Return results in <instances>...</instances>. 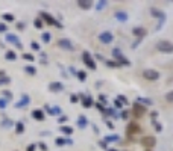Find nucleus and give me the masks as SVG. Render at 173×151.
<instances>
[{
  "label": "nucleus",
  "mask_w": 173,
  "mask_h": 151,
  "mask_svg": "<svg viewBox=\"0 0 173 151\" xmlns=\"http://www.w3.org/2000/svg\"><path fill=\"white\" fill-rule=\"evenodd\" d=\"M106 5H108V2H106V0H100V2H97L96 9H97V11H102L103 8H106Z\"/></svg>",
  "instance_id": "nucleus-32"
},
{
  "label": "nucleus",
  "mask_w": 173,
  "mask_h": 151,
  "mask_svg": "<svg viewBox=\"0 0 173 151\" xmlns=\"http://www.w3.org/2000/svg\"><path fill=\"white\" fill-rule=\"evenodd\" d=\"M156 50L161 51V53H173V42L166 41V39L158 41V42H156Z\"/></svg>",
  "instance_id": "nucleus-3"
},
{
  "label": "nucleus",
  "mask_w": 173,
  "mask_h": 151,
  "mask_svg": "<svg viewBox=\"0 0 173 151\" xmlns=\"http://www.w3.org/2000/svg\"><path fill=\"white\" fill-rule=\"evenodd\" d=\"M5 59H6V60H15V59H17L15 51H12V50H6V53H5Z\"/></svg>",
  "instance_id": "nucleus-25"
},
{
  "label": "nucleus",
  "mask_w": 173,
  "mask_h": 151,
  "mask_svg": "<svg viewBox=\"0 0 173 151\" xmlns=\"http://www.w3.org/2000/svg\"><path fill=\"white\" fill-rule=\"evenodd\" d=\"M49 91L50 92H61V91H64V85L61 82H52V83H49Z\"/></svg>",
  "instance_id": "nucleus-14"
},
{
  "label": "nucleus",
  "mask_w": 173,
  "mask_h": 151,
  "mask_svg": "<svg viewBox=\"0 0 173 151\" xmlns=\"http://www.w3.org/2000/svg\"><path fill=\"white\" fill-rule=\"evenodd\" d=\"M106 122V126H108V128H114V124L111 122V121H105Z\"/></svg>",
  "instance_id": "nucleus-57"
},
{
  "label": "nucleus",
  "mask_w": 173,
  "mask_h": 151,
  "mask_svg": "<svg viewBox=\"0 0 173 151\" xmlns=\"http://www.w3.org/2000/svg\"><path fill=\"white\" fill-rule=\"evenodd\" d=\"M11 126H14V122H12L9 118H6V119H3V121H2V127H3V128H9Z\"/></svg>",
  "instance_id": "nucleus-31"
},
{
  "label": "nucleus",
  "mask_w": 173,
  "mask_h": 151,
  "mask_svg": "<svg viewBox=\"0 0 173 151\" xmlns=\"http://www.w3.org/2000/svg\"><path fill=\"white\" fill-rule=\"evenodd\" d=\"M5 76H6V73H5L3 70H0V79H2V77H5Z\"/></svg>",
  "instance_id": "nucleus-59"
},
{
  "label": "nucleus",
  "mask_w": 173,
  "mask_h": 151,
  "mask_svg": "<svg viewBox=\"0 0 173 151\" xmlns=\"http://www.w3.org/2000/svg\"><path fill=\"white\" fill-rule=\"evenodd\" d=\"M40 18H41L44 23L49 24V26H55L58 29H62V24L59 23L53 15H50V14H47V12H43V11L40 12Z\"/></svg>",
  "instance_id": "nucleus-1"
},
{
  "label": "nucleus",
  "mask_w": 173,
  "mask_h": 151,
  "mask_svg": "<svg viewBox=\"0 0 173 151\" xmlns=\"http://www.w3.org/2000/svg\"><path fill=\"white\" fill-rule=\"evenodd\" d=\"M129 115H131V113H129L127 110H122V113H120V118H122V119H127V118H129Z\"/></svg>",
  "instance_id": "nucleus-45"
},
{
  "label": "nucleus",
  "mask_w": 173,
  "mask_h": 151,
  "mask_svg": "<svg viewBox=\"0 0 173 151\" xmlns=\"http://www.w3.org/2000/svg\"><path fill=\"white\" fill-rule=\"evenodd\" d=\"M166 100L169 103H173V91H169V92L166 94Z\"/></svg>",
  "instance_id": "nucleus-44"
},
{
  "label": "nucleus",
  "mask_w": 173,
  "mask_h": 151,
  "mask_svg": "<svg viewBox=\"0 0 173 151\" xmlns=\"http://www.w3.org/2000/svg\"><path fill=\"white\" fill-rule=\"evenodd\" d=\"M102 115L113 116V118H118V115H117V112H115V109H106V107H105V110L102 112Z\"/></svg>",
  "instance_id": "nucleus-24"
},
{
  "label": "nucleus",
  "mask_w": 173,
  "mask_h": 151,
  "mask_svg": "<svg viewBox=\"0 0 173 151\" xmlns=\"http://www.w3.org/2000/svg\"><path fill=\"white\" fill-rule=\"evenodd\" d=\"M113 39H114V36H113L111 32H102V33L99 35V41H100L102 44H111Z\"/></svg>",
  "instance_id": "nucleus-12"
},
{
  "label": "nucleus",
  "mask_w": 173,
  "mask_h": 151,
  "mask_svg": "<svg viewBox=\"0 0 173 151\" xmlns=\"http://www.w3.org/2000/svg\"><path fill=\"white\" fill-rule=\"evenodd\" d=\"M120 139L118 138V135H109V136H105L103 138V140L108 144V142H117V140Z\"/></svg>",
  "instance_id": "nucleus-26"
},
{
  "label": "nucleus",
  "mask_w": 173,
  "mask_h": 151,
  "mask_svg": "<svg viewBox=\"0 0 173 151\" xmlns=\"http://www.w3.org/2000/svg\"><path fill=\"white\" fill-rule=\"evenodd\" d=\"M113 56H114V60L120 65V67H122V65H126V67L131 65V60L125 58V56H123V53H122L118 48H114V50H113Z\"/></svg>",
  "instance_id": "nucleus-2"
},
{
  "label": "nucleus",
  "mask_w": 173,
  "mask_h": 151,
  "mask_svg": "<svg viewBox=\"0 0 173 151\" xmlns=\"http://www.w3.org/2000/svg\"><path fill=\"white\" fill-rule=\"evenodd\" d=\"M82 60H84V64H85V65H87L90 70L94 71L96 68H97V65H96V60L93 59V56L90 55V53H88V51H84V53H82Z\"/></svg>",
  "instance_id": "nucleus-5"
},
{
  "label": "nucleus",
  "mask_w": 173,
  "mask_h": 151,
  "mask_svg": "<svg viewBox=\"0 0 173 151\" xmlns=\"http://www.w3.org/2000/svg\"><path fill=\"white\" fill-rule=\"evenodd\" d=\"M114 107H115V109H122V107H123V104H122V103H120V101L115 98V100H114Z\"/></svg>",
  "instance_id": "nucleus-50"
},
{
  "label": "nucleus",
  "mask_w": 173,
  "mask_h": 151,
  "mask_svg": "<svg viewBox=\"0 0 173 151\" xmlns=\"http://www.w3.org/2000/svg\"><path fill=\"white\" fill-rule=\"evenodd\" d=\"M41 39H43V42H44V44H49V42H50V39H52V36H50V33H49V32H43Z\"/></svg>",
  "instance_id": "nucleus-28"
},
{
  "label": "nucleus",
  "mask_w": 173,
  "mask_h": 151,
  "mask_svg": "<svg viewBox=\"0 0 173 151\" xmlns=\"http://www.w3.org/2000/svg\"><path fill=\"white\" fill-rule=\"evenodd\" d=\"M96 107H97L100 112H103V110H105V106L102 104V103H96Z\"/></svg>",
  "instance_id": "nucleus-52"
},
{
  "label": "nucleus",
  "mask_w": 173,
  "mask_h": 151,
  "mask_svg": "<svg viewBox=\"0 0 173 151\" xmlns=\"http://www.w3.org/2000/svg\"><path fill=\"white\" fill-rule=\"evenodd\" d=\"M135 103H138V104H143V106H152V104H153V101H152L150 98H144V97H137Z\"/></svg>",
  "instance_id": "nucleus-22"
},
{
  "label": "nucleus",
  "mask_w": 173,
  "mask_h": 151,
  "mask_svg": "<svg viewBox=\"0 0 173 151\" xmlns=\"http://www.w3.org/2000/svg\"><path fill=\"white\" fill-rule=\"evenodd\" d=\"M58 46L61 47V48H64V50H69V51H73V50H74V46L71 44V41H70V39H65V38L59 39V41H58Z\"/></svg>",
  "instance_id": "nucleus-13"
},
{
  "label": "nucleus",
  "mask_w": 173,
  "mask_h": 151,
  "mask_svg": "<svg viewBox=\"0 0 173 151\" xmlns=\"http://www.w3.org/2000/svg\"><path fill=\"white\" fill-rule=\"evenodd\" d=\"M67 121H69V116L67 115H61L58 118V122H59V124H64V122H67Z\"/></svg>",
  "instance_id": "nucleus-41"
},
{
  "label": "nucleus",
  "mask_w": 173,
  "mask_h": 151,
  "mask_svg": "<svg viewBox=\"0 0 173 151\" xmlns=\"http://www.w3.org/2000/svg\"><path fill=\"white\" fill-rule=\"evenodd\" d=\"M38 147H40V150H41V151H47V150H49L44 142H40V144H38Z\"/></svg>",
  "instance_id": "nucleus-49"
},
{
  "label": "nucleus",
  "mask_w": 173,
  "mask_h": 151,
  "mask_svg": "<svg viewBox=\"0 0 173 151\" xmlns=\"http://www.w3.org/2000/svg\"><path fill=\"white\" fill-rule=\"evenodd\" d=\"M76 5L81 8V9H91L93 8V2L91 0H78Z\"/></svg>",
  "instance_id": "nucleus-18"
},
{
  "label": "nucleus",
  "mask_w": 173,
  "mask_h": 151,
  "mask_svg": "<svg viewBox=\"0 0 173 151\" xmlns=\"http://www.w3.org/2000/svg\"><path fill=\"white\" fill-rule=\"evenodd\" d=\"M5 41H6V42H9V44H14L15 47H18L20 50L23 48V44H22L20 38H18L17 35H14V33H6V36H5Z\"/></svg>",
  "instance_id": "nucleus-6"
},
{
  "label": "nucleus",
  "mask_w": 173,
  "mask_h": 151,
  "mask_svg": "<svg viewBox=\"0 0 173 151\" xmlns=\"http://www.w3.org/2000/svg\"><path fill=\"white\" fill-rule=\"evenodd\" d=\"M76 76H78L79 82H85V80H87V73H85V71H78V73H76Z\"/></svg>",
  "instance_id": "nucleus-34"
},
{
  "label": "nucleus",
  "mask_w": 173,
  "mask_h": 151,
  "mask_svg": "<svg viewBox=\"0 0 173 151\" xmlns=\"http://www.w3.org/2000/svg\"><path fill=\"white\" fill-rule=\"evenodd\" d=\"M150 15H152L153 18H158L160 23H164V21H166V14H164L161 9H158V8H150Z\"/></svg>",
  "instance_id": "nucleus-11"
},
{
  "label": "nucleus",
  "mask_w": 173,
  "mask_h": 151,
  "mask_svg": "<svg viewBox=\"0 0 173 151\" xmlns=\"http://www.w3.org/2000/svg\"><path fill=\"white\" fill-rule=\"evenodd\" d=\"M146 113V106L138 104V103H134V107H132V115L135 118H141V116Z\"/></svg>",
  "instance_id": "nucleus-9"
},
{
  "label": "nucleus",
  "mask_w": 173,
  "mask_h": 151,
  "mask_svg": "<svg viewBox=\"0 0 173 151\" xmlns=\"http://www.w3.org/2000/svg\"><path fill=\"white\" fill-rule=\"evenodd\" d=\"M99 103H102V104L106 103V97H105L103 94H99Z\"/></svg>",
  "instance_id": "nucleus-48"
},
{
  "label": "nucleus",
  "mask_w": 173,
  "mask_h": 151,
  "mask_svg": "<svg viewBox=\"0 0 173 151\" xmlns=\"http://www.w3.org/2000/svg\"><path fill=\"white\" fill-rule=\"evenodd\" d=\"M35 148H36V145H35V144H31V145L26 147V151H35Z\"/></svg>",
  "instance_id": "nucleus-51"
},
{
  "label": "nucleus",
  "mask_w": 173,
  "mask_h": 151,
  "mask_svg": "<svg viewBox=\"0 0 173 151\" xmlns=\"http://www.w3.org/2000/svg\"><path fill=\"white\" fill-rule=\"evenodd\" d=\"M137 133H141V127L137 122H129L126 127V135L127 136H132V135H137Z\"/></svg>",
  "instance_id": "nucleus-10"
},
{
  "label": "nucleus",
  "mask_w": 173,
  "mask_h": 151,
  "mask_svg": "<svg viewBox=\"0 0 173 151\" xmlns=\"http://www.w3.org/2000/svg\"><path fill=\"white\" fill-rule=\"evenodd\" d=\"M24 71H26L27 74H31V76H35V74H36V70H35V67H32V65H26V67H24Z\"/></svg>",
  "instance_id": "nucleus-29"
},
{
  "label": "nucleus",
  "mask_w": 173,
  "mask_h": 151,
  "mask_svg": "<svg viewBox=\"0 0 173 151\" xmlns=\"http://www.w3.org/2000/svg\"><path fill=\"white\" fill-rule=\"evenodd\" d=\"M87 124H88V121H87L85 115H79V118H78V126H79V128H85Z\"/></svg>",
  "instance_id": "nucleus-23"
},
{
  "label": "nucleus",
  "mask_w": 173,
  "mask_h": 151,
  "mask_svg": "<svg viewBox=\"0 0 173 151\" xmlns=\"http://www.w3.org/2000/svg\"><path fill=\"white\" fill-rule=\"evenodd\" d=\"M44 109H46V112L49 115H53V116H59L62 115V110H61V107L59 106H55V107H50V106H44Z\"/></svg>",
  "instance_id": "nucleus-15"
},
{
  "label": "nucleus",
  "mask_w": 173,
  "mask_h": 151,
  "mask_svg": "<svg viewBox=\"0 0 173 151\" xmlns=\"http://www.w3.org/2000/svg\"><path fill=\"white\" fill-rule=\"evenodd\" d=\"M31 115H32V118L36 119V121H44V118H46V113H44L43 109H35V110H32Z\"/></svg>",
  "instance_id": "nucleus-17"
},
{
  "label": "nucleus",
  "mask_w": 173,
  "mask_h": 151,
  "mask_svg": "<svg viewBox=\"0 0 173 151\" xmlns=\"http://www.w3.org/2000/svg\"><path fill=\"white\" fill-rule=\"evenodd\" d=\"M14 126H15V133H17V135H22V133L24 131V124L23 122H17V124H14Z\"/></svg>",
  "instance_id": "nucleus-27"
},
{
  "label": "nucleus",
  "mask_w": 173,
  "mask_h": 151,
  "mask_svg": "<svg viewBox=\"0 0 173 151\" xmlns=\"http://www.w3.org/2000/svg\"><path fill=\"white\" fill-rule=\"evenodd\" d=\"M78 100H79V97H78L76 94H73V95H70V101H71V103H78Z\"/></svg>",
  "instance_id": "nucleus-47"
},
{
  "label": "nucleus",
  "mask_w": 173,
  "mask_h": 151,
  "mask_svg": "<svg viewBox=\"0 0 173 151\" xmlns=\"http://www.w3.org/2000/svg\"><path fill=\"white\" fill-rule=\"evenodd\" d=\"M6 30H8V26L5 23H0V33H5Z\"/></svg>",
  "instance_id": "nucleus-46"
},
{
  "label": "nucleus",
  "mask_w": 173,
  "mask_h": 151,
  "mask_svg": "<svg viewBox=\"0 0 173 151\" xmlns=\"http://www.w3.org/2000/svg\"><path fill=\"white\" fill-rule=\"evenodd\" d=\"M17 29H18V30H23V29H24V23H22V21H20V23H17Z\"/></svg>",
  "instance_id": "nucleus-55"
},
{
  "label": "nucleus",
  "mask_w": 173,
  "mask_h": 151,
  "mask_svg": "<svg viewBox=\"0 0 173 151\" xmlns=\"http://www.w3.org/2000/svg\"><path fill=\"white\" fill-rule=\"evenodd\" d=\"M156 116H158V112H156V110H153V112L150 113V118H152V121H155V119H156Z\"/></svg>",
  "instance_id": "nucleus-53"
},
{
  "label": "nucleus",
  "mask_w": 173,
  "mask_h": 151,
  "mask_svg": "<svg viewBox=\"0 0 173 151\" xmlns=\"http://www.w3.org/2000/svg\"><path fill=\"white\" fill-rule=\"evenodd\" d=\"M117 100H118L122 104H127V103H129V101H127V98L125 97V95H118V97H117Z\"/></svg>",
  "instance_id": "nucleus-40"
},
{
  "label": "nucleus",
  "mask_w": 173,
  "mask_h": 151,
  "mask_svg": "<svg viewBox=\"0 0 173 151\" xmlns=\"http://www.w3.org/2000/svg\"><path fill=\"white\" fill-rule=\"evenodd\" d=\"M140 145L144 147L146 150H152V148L156 145V139H155L153 136H143V138L140 139Z\"/></svg>",
  "instance_id": "nucleus-4"
},
{
  "label": "nucleus",
  "mask_w": 173,
  "mask_h": 151,
  "mask_svg": "<svg viewBox=\"0 0 173 151\" xmlns=\"http://www.w3.org/2000/svg\"><path fill=\"white\" fill-rule=\"evenodd\" d=\"M31 47H32L34 50H40V44H38V42H31Z\"/></svg>",
  "instance_id": "nucleus-54"
},
{
  "label": "nucleus",
  "mask_w": 173,
  "mask_h": 151,
  "mask_svg": "<svg viewBox=\"0 0 173 151\" xmlns=\"http://www.w3.org/2000/svg\"><path fill=\"white\" fill-rule=\"evenodd\" d=\"M114 17L118 21H126V20H129V15H127V12H125V11H117L114 14Z\"/></svg>",
  "instance_id": "nucleus-21"
},
{
  "label": "nucleus",
  "mask_w": 173,
  "mask_h": 151,
  "mask_svg": "<svg viewBox=\"0 0 173 151\" xmlns=\"http://www.w3.org/2000/svg\"><path fill=\"white\" fill-rule=\"evenodd\" d=\"M9 83H11V79L8 76H5V77L0 79V86H5V85H9Z\"/></svg>",
  "instance_id": "nucleus-37"
},
{
  "label": "nucleus",
  "mask_w": 173,
  "mask_h": 151,
  "mask_svg": "<svg viewBox=\"0 0 173 151\" xmlns=\"http://www.w3.org/2000/svg\"><path fill=\"white\" fill-rule=\"evenodd\" d=\"M132 33H134V35L137 36L138 39H141L143 36H146V33H147V30H146L144 27H134V29H132Z\"/></svg>",
  "instance_id": "nucleus-19"
},
{
  "label": "nucleus",
  "mask_w": 173,
  "mask_h": 151,
  "mask_svg": "<svg viewBox=\"0 0 173 151\" xmlns=\"http://www.w3.org/2000/svg\"><path fill=\"white\" fill-rule=\"evenodd\" d=\"M152 126H153V128H155L158 133H161V131H162V126L158 122V121H156V119H155V121H152Z\"/></svg>",
  "instance_id": "nucleus-35"
},
{
  "label": "nucleus",
  "mask_w": 173,
  "mask_h": 151,
  "mask_svg": "<svg viewBox=\"0 0 173 151\" xmlns=\"http://www.w3.org/2000/svg\"><path fill=\"white\" fill-rule=\"evenodd\" d=\"M3 98H6L8 101H9V100H12V92H11V91H6V89H5V91H3Z\"/></svg>",
  "instance_id": "nucleus-39"
},
{
  "label": "nucleus",
  "mask_w": 173,
  "mask_h": 151,
  "mask_svg": "<svg viewBox=\"0 0 173 151\" xmlns=\"http://www.w3.org/2000/svg\"><path fill=\"white\" fill-rule=\"evenodd\" d=\"M23 58L26 59V60H31V62H34L35 60L34 55H31V53H23Z\"/></svg>",
  "instance_id": "nucleus-43"
},
{
  "label": "nucleus",
  "mask_w": 173,
  "mask_h": 151,
  "mask_svg": "<svg viewBox=\"0 0 173 151\" xmlns=\"http://www.w3.org/2000/svg\"><path fill=\"white\" fill-rule=\"evenodd\" d=\"M2 18H3L5 21H8V23H12V21H14V15H12V14H3Z\"/></svg>",
  "instance_id": "nucleus-36"
},
{
  "label": "nucleus",
  "mask_w": 173,
  "mask_h": 151,
  "mask_svg": "<svg viewBox=\"0 0 173 151\" xmlns=\"http://www.w3.org/2000/svg\"><path fill=\"white\" fill-rule=\"evenodd\" d=\"M143 79H146L149 82H155L160 79V73L156 70H144L143 71Z\"/></svg>",
  "instance_id": "nucleus-7"
},
{
  "label": "nucleus",
  "mask_w": 173,
  "mask_h": 151,
  "mask_svg": "<svg viewBox=\"0 0 173 151\" xmlns=\"http://www.w3.org/2000/svg\"><path fill=\"white\" fill-rule=\"evenodd\" d=\"M99 145H100L102 148H106V145H108V144H106L105 140H100V142H99Z\"/></svg>",
  "instance_id": "nucleus-58"
},
{
  "label": "nucleus",
  "mask_w": 173,
  "mask_h": 151,
  "mask_svg": "<svg viewBox=\"0 0 173 151\" xmlns=\"http://www.w3.org/2000/svg\"><path fill=\"white\" fill-rule=\"evenodd\" d=\"M146 151H152V150H146Z\"/></svg>",
  "instance_id": "nucleus-61"
},
{
  "label": "nucleus",
  "mask_w": 173,
  "mask_h": 151,
  "mask_svg": "<svg viewBox=\"0 0 173 151\" xmlns=\"http://www.w3.org/2000/svg\"><path fill=\"white\" fill-rule=\"evenodd\" d=\"M96 59H99V60H105V58L100 55V53H96Z\"/></svg>",
  "instance_id": "nucleus-56"
},
{
  "label": "nucleus",
  "mask_w": 173,
  "mask_h": 151,
  "mask_svg": "<svg viewBox=\"0 0 173 151\" xmlns=\"http://www.w3.org/2000/svg\"><path fill=\"white\" fill-rule=\"evenodd\" d=\"M6 106H8V100L6 98H0V109H6Z\"/></svg>",
  "instance_id": "nucleus-42"
},
{
  "label": "nucleus",
  "mask_w": 173,
  "mask_h": 151,
  "mask_svg": "<svg viewBox=\"0 0 173 151\" xmlns=\"http://www.w3.org/2000/svg\"><path fill=\"white\" fill-rule=\"evenodd\" d=\"M34 26L36 29H43V20H41V18H35Z\"/></svg>",
  "instance_id": "nucleus-38"
},
{
  "label": "nucleus",
  "mask_w": 173,
  "mask_h": 151,
  "mask_svg": "<svg viewBox=\"0 0 173 151\" xmlns=\"http://www.w3.org/2000/svg\"><path fill=\"white\" fill-rule=\"evenodd\" d=\"M105 64H106V67H109V68H120V65H118L115 60H105Z\"/></svg>",
  "instance_id": "nucleus-33"
},
{
  "label": "nucleus",
  "mask_w": 173,
  "mask_h": 151,
  "mask_svg": "<svg viewBox=\"0 0 173 151\" xmlns=\"http://www.w3.org/2000/svg\"><path fill=\"white\" fill-rule=\"evenodd\" d=\"M29 103H31V97L24 94L23 97H22V100H20L18 103H15V104H14V107H15V109H23V107H26Z\"/></svg>",
  "instance_id": "nucleus-16"
},
{
  "label": "nucleus",
  "mask_w": 173,
  "mask_h": 151,
  "mask_svg": "<svg viewBox=\"0 0 173 151\" xmlns=\"http://www.w3.org/2000/svg\"><path fill=\"white\" fill-rule=\"evenodd\" d=\"M79 98H81V101H82V106L85 107V109H90L93 104H94V100H93V97L91 95H85V94H79L78 95Z\"/></svg>",
  "instance_id": "nucleus-8"
},
{
  "label": "nucleus",
  "mask_w": 173,
  "mask_h": 151,
  "mask_svg": "<svg viewBox=\"0 0 173 151\" xmlns=\"http://www.w3.org/2000/svg\"><path fill=\"white\" fill-rule=\"evenodd\" d=\"M106 151H118V150H115V148H109V150H106Z\"/></svg>",
  "instance_id": "nucleus-60"
},
{
  "label": "nucleus",
  "mask_w": 173,
  "mask_h": 151,
  "mask_svg": "<svg viewBox=\"0 0 173 151\" xmlns=\"http://www.w3.org/2000/svg\"><path fill=\"white\" fill-rule=\"evenodd\" d=\"M55 144H56L58 147H64V145H71L73 144V140L71 139H67V138H55Z\"/></svg>",
  "instance_id": "nucleus-20"
},
{
  "label": "nucleus",
  "mask_w": 173,
  "mask_h": 151,
  "mask_svg": "<svg viewBox=\"0 0 173 151\" xmlns=\"http://www.w3.org/2000/svg\"><path fill=\"white\" fill-rule=\"evenodd\" d=\"M59 130H61L64 135H71V133H73V127H69V126H62V127H59Z\"/></svg>",
  "instance_id": "nucleus-30"
}]
</instances>
